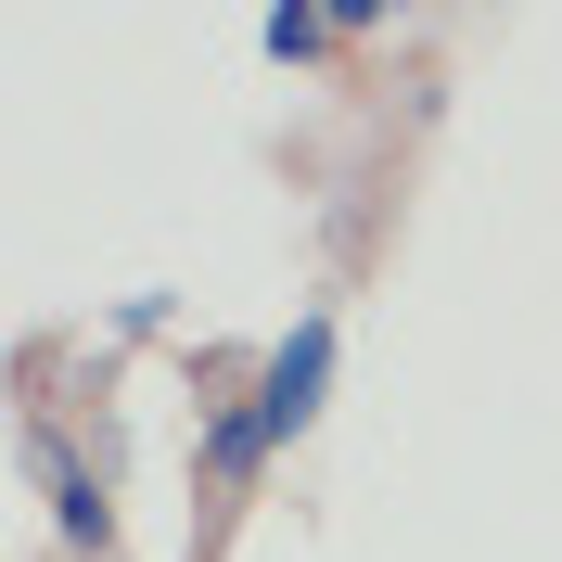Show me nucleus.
I'll use <instances>...</instances> for the list:
<instances>
[{
  "label": "nucleus",
  "mask_w": 562,
  "mask_h": 562,
  "mask_svg": "<svg viewBox=\"0 0 562 562\" xmlns=\"http://www.w3.org/2000/svg\"><path fill=\"white\" fill-rule=\"evenodd\" d=\"M319 384H333V307H307V319L269 346V371H256V422H269V448H294V435L319 422Z\"/></svg>",
  "instance_id": "obj_1"
},
{
  "label": "nucleus",
  "mask_w": 562,
  "mask_h": 562,
  "mask_svg": "<svg viewBox=\"0 0 562 562\" xmlns=\"http://www.w3.org/2000/svg\"><path fill=\"white\" fill-rule=\"evenodd\" d=\"M333 38H346V13H269L256 52H269V65H307V52H333Z\"/></svg>",
  "instance_id": "obj_3"
},
{
  "label": "nucleus",
  "mask_w": 562,
  "mask_h": 562,
  "mask_svg": "<svg viewBox=\"0 0 562 562\" xmlns=\"http://www.w3.org/2000/svg\"><path fill=\"white\" fill-rule=\"evenodd\" d=\"M256 460H269V422H256V396H244V409H217V422H205V473H217V486H244Z\"/></svg>",
  "instance_id": "obj_2"
}]
</instances>
